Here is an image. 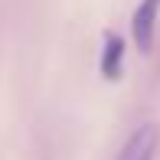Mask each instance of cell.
Masks as SVG:
<instances>
[{
  "mask_svg": "<svg viewBox=\"0 0 160 160\" xmlns=\"http://www.w3.org/2000/svg\"><path fill=\"white\" fill-rule=\"evenodd\" d=\"M154 154H157V128L154 124H141L124 141L118 160H154Z\"/></svg>",
  "mask_w": 160,
  "mask_h": 160,
  "instance_id": "cell-2",
  "label": "cell"
},
{
  "mask_svg": "<svg viewBox=\"0 0 160 160\" xmlns=\"http://www.w3.org/2000/svg\"><path fill=\"white\" fill-rule=\"evenodd\" d=\"M121 59H124V39L114 36V33H108L105 49H101V75L114 82V78L121 75Z\"/></svg>",
  "mask_w": 160,
  "mask_h": 160,
  "instance_id": "cell-3",
  "label": "cell"
},
{
  "mask_svg": "<svg viewBox=\"0 0 160 160\" xmlns=\"http://www.w3.org/2000/svg\"><path fill=\"white\" fill-rule=\"evenodd\" d=\"M157 10H160V0H141V7L134 10V46L141 52H150L154 46V23H157Z\"/></svg>",
  "mask_w": 160,
  "mask_h": 160,
  "instance_id": "cell-1",
  "label": "cell"
}]
</instances>
